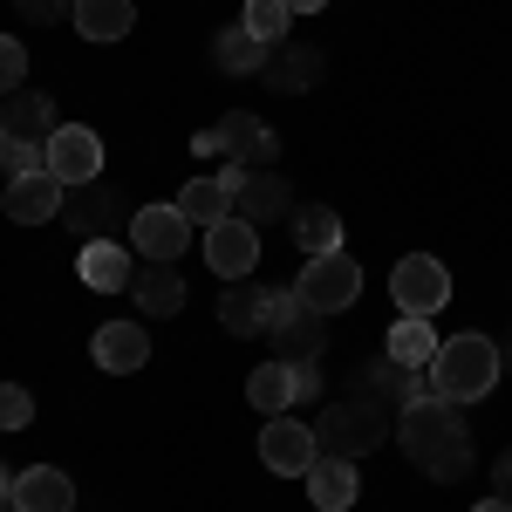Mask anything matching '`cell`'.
Masks as SVG:
<instances>
[{
	"mask_svg": "<svg viewBox=\"0 0 512 512\" xmlns=\"http://www.w3.org/2000/svg\"><path fill=\"white\" fill-rule=\"evenodd\" d=\"M403 424H396V437H403V451L424 465V458H437L444 444H458V437H472L465 431V403H451V396H424V403H403L396 410Z\"/></svg>",
	"mask_w": 512,
	"mask_h": 512,
	"instance_id": "obj_3",
	"label": "cell"
},
{
	"mask_svg": "<svg viewBox=\"0 0 512 512\" xmlns=\"http://www.w3.org/2000/svg\"><path fill=\"white\" fill-rule=\"evenodd\" d=\"M14 506L21 512H76V478L55 465H28L14 472Z\"/></svg>",
	"mask_w": 512,
	"mask_h": 512,
	"instance_id": "obj_18",
	"label": "cell"
},
{
	"mask_svg": "<svg viewBox=\"0 0 512 512\" xmlns=\"http://www.w3.org/2000/svg\"><path fill=\"white\" fill-rule=\"evenodd\" d=\"M294 246L315 260V253H342L349 239H342V212L335 205H301L294 212Z\"/></svg>",
	"mask_w": 512,
	"mask_h": 512,
	"instance_id": "obj_26",
	"label": "cell"
},
{
	"mask_svg": "<svg viewBox=\"0 0 512 512\" xmlns=\"http://www.w3.org/2000/svg\"><path fill=\"white\" fill-rule=\"evenodd\" d=\"M355 492H362L355 458H315V465H308V499H315L321 512H349Z\"/></svg>",
	"mask_w": 512,
	"mask_h": 512,
	"instance_id": "obj_21",
	"label": "cell"
},
{
	"mask_svg": "<svg viewBox=\"0 0 512 512\" xmlns=\"http://www.w3.org/2000/svg\"><path fill=\"white\" fill-rule=\"evenodd\" d=\"M14 7H21V21H28V28H55V21H69V14H76V0H14Z\"/></svg>",
	"mask_w": 512,
	"mask_h": 512,
	"instance_id": "obj_35",
	"label": "cell"
},
{
	"mask_svg": "<svg viewBox=\"0 0 512 512\" xmlns=\"http://www.w3.org/2000/svg\"><path fill=\"white\" fill-rule=\"evenodd\" d=\"M396 410L390 403H376V396H362V390H349V396H335L328 410L315 417V444H321V458H369L376 444H390V424Z\"/></svg>",
	"mask_w": 512,
	"mask_h": 512,
	"instance_id": "obj_1",
	"label": "cell"
},
{
	"mask_svg": "<svg viewBox=\"0 0 512 512\" xmlns=\"http://www.w3.org/2000/svg\"><path fill=\"white\" fill-rule=\"evenodd\" d=\"M205 267L219 280H253L260 267V226H246V219H219V226H205Z\"/></svg>",
	"mask_w": 512,
	"mask_h": 512,
	"instance_id": "obj_10",
	"label": "cell"
},
{
	"mask_svg": "<svg viewBox=\"0 0 512 512\" xmlns=\"http://www.w3.org/2000/svg\"><path fill=\"white\" fill-rule=\"evenodd\" d=\"M192 233L198 226L178 212V198H171V205H137V212H130V246H137L144 260H185Z\"/></svg>",
	"mask_w": 512,
	"mask_h": 512,
	"instance_id": "obj_7",
	"label": "cell"
},
{
	"mask_svg": "<svg viewBox=\"0 0 512 512\" xmlns=\"http://www.w3.org/2000/svg\"><path fill=\"white\" fill-rule=\"evenodd\" d=\"M390 294H396V315H437L451 301V267L437 253H403L390 267Z\"/></svg>",
	"mask_w": 512,
	"mask_h": 512,
	"instance_id": "obj_5",
	"label": "cell"
},
{
	"mask_svg": "<svg viewBox=\"0 0 512 512\" xmlns=\"http://www.w3.org/2000/svg\"><path fill=\"white\" fill-rule=\"evenodd\" d=\"M246 403H253L260 417H287V410H294V369H287V362H260V369L246 376Z\"/></svg>",
	"mask_w": 512,
	"mask_h": 512,
	"instance_id": "obj_27",
	"label": "cell"
},
{
	"mask_svg": "<svg viewBox=\"0 0 512 512\" xmlns=\"http://www.w3.org/2000/svg\"><path fill=\"white\" fill-rule=\"evenodd\" d=\"M137 28V7L130 0H76V35L82 41H123Z\"/></svg>",
	"mask_w": 512,
	"mask_h": 512,
	"instance_id": "obj_24",
	"label": "cell"
},
{
	"mask_svg": "<svg viewBox=\"0 0 512 512\" xmlns=\"http://www.w3.org/2000/svg\"><path fill=\"white\" fill-rule=\"evenodd\" d=\"M472 512H512V506H506V499H499V492H492V499H478Z\"/></svg>",
	"mask_w": 512,
	"mask_h": 512,
	"instance_id": "obj_40",
	"label": "cell"
},
{
	"mask_svg": "<svg viewBox=\"0 0 512 512\" xmlns=\"http://www.w3.org/2000/svg\"><path fill=\"white\" fill-rule=\"evenodd\" d=\"M192 151H198V158H219V130H212V123H205V130L192 137Z\"/></svg>",
	"mask_w": 512,
	"mask_h": 512,
	"instance_id": "obj_38",
	"label": "cell"
},
{
	"mask_svg": "<svg viewBox=\"0 0 512 512\" xmlns=\"http://www.w3.org/2000/svg\"><path fill=\"white\" fill-rule=\"evenodd\" d=\"M48 178H62L69 192H76V185H96V178H103V137H96L89 123H62V130L48 137Z\"/></svg>",
	"mask_w": 512,
	"mask_h": 512,
	"instance_id": "obj_8",
	"label": "cell"
},
{
	"mask_svg": "<svg viewBox=\"0 0 512 512\" xmlns=\"http://www.w3.org/2000/svg\"><path fill=\"white\" fill-rule=\"evenodd\" d=\"M82 280H89V287H96V294H123V287H130V253H123L117 239H82Z\"/></svg>",
	"mask_w": 512,
	"mask_h": 512,
	"instance_id": "obj_23",
	"label": "cell"
},
{
	"mask_svg": "<svg viewBox=\"0 0 512 512\" xmlns=\"http://www.w3.org/2000/svg\"><path fill=\"white\" fill-rule=\"evenodd\" d=\"M499 355H506V369H512V335H506V349H499Z\"/></svg>",
	"mask_w": 512,
	"mask_h": 512,
	"instance_id": "obj_42",
	"label": "cell"
},
{
	"mask_svg": "<svg viewBox=\"0 0 512 512\" xmlns=\"http://www.w3.org/2000/svg\"><path fill=\"white\" fill-rule=\"evenodd\" d=\"M62 219H69L76 239H117V226H130V205L96 178V185H76V192L62 198Z\"/></svg>",
	"mask_w": 512,
	"mask_h": 512,
	"instance_id": "obj_11",
	"label": "cell"
},
{
	"mask_svg": "<svg viewBox=\"0 0 512 512\" xmlns=\"http://www.w3.org/2000/svg\"><path fill=\"white\" fill-rule=\"evenodd\" d=\"M267 342L280 349V362H321V349H328V315H315L301 294H287V308H280Z\"/></svg>",
	"mask_w": 512,
	"mask_h": 512,
	"instance_id": "obj_12",
	"label": "cell"
},
{
	"mask_svg": "<svg viewBox=\"0 0 512 512\" xmlns=\"http://www.w3.org/2000/svg\"><path fill=\"white\" fill-rule=\"evenodd\" d=\"M0 171H7V185H14V178H41V171H48V144H7Z\"/></svg>",
	"mask_w": 512,
	"mask_h": 512,
	"instance_id": "obj_33",
	"label": "cell"
},
{
	"mask_svg": "<svg viewBox=\"0 0 512 512\" xmlns=\"http://www.w3.org/2000/svg\"><path fill=\"white\" fill-rule=\"evenodd\" d=\"M14 89H28V48L0 35V96H14Z\"/></svg>",
	"mask_w": 512,
	"mask_h": 512,
	"instance_id": "obj_34",
	"label": "cell"
},
{
	"mask_svg": "<svg viewBox=\"0 0 512 512\" xmlns=\"http://www.w3.org/2000/svg\"><path fill=\"white\" fill-rule=\"evenodd\" d=\"M294 294H301L315 315H342L355 294H362V267L349 260V246H342V253H315V260L294 274Z\"/></svg>",
	"mask_w": 512,
	"mask_h": 512,
	"instance_id": "obj_4",
	"label": "cell"
},
{
	"mask_svg": "<svg viewBox=\"0 0 512 512\" xmlns=\"http://www.w3.org/2000/svg\"><path fill=\"white\" fill-rule=\"evenodd\" d=\"M178 212H185L198 233H205V226L233 219V185H226L219 171H212V178H192V185H185V198H178Z\"/></svg>",
	"mask_w": 512,
	"mask_h": 512,
	"instance_id": "obj_25",
	"label": "cell"
},
{
	"mask_svg": "<svg viewBox=\"0 0 512 512\" xmlns=\"http://www.w3.org/2000/svg\"><path fill=\"white\" fill-rule=\"evenodd\" d=\"M0 130H7V144H48L62 123H55V96H41V89H14V96H0Z\"/></svg>",
	"mask_w": 512,
	"mask_h": 512,
	"instance_id": "obj_15",
	"label": "cell"
},
{
	"mask_svg": "<svg viewBox=\"0 0 512 512\" xmlns=\"http://www.w3.org/2000/svg\"><path fill=\"white\" fill-rule=\"evenodd\" d=\"M62 198H69V185L41 171V178H14L7 198H0V212H7L14 226H48V219H62Z\"/></svg>",
	"mask_w": 512,
	"mask_h": 512,
	"instance_id": "obj_17",
	"label": "cell"
},
{
	"mask_svg": "<svg viewBox=\"0 0 512 512\" xmlns=\"http://www.w3.org/2000/svg\"><path fill=\"white\" fill-rule=\"evenodd\" d=\"M0 158H7V130H0Z\"/></svg>",
	"mask_w": 512,
	"mask_h": 512,
	"instance_id": "obj_43",
	"label": "cell"
},
{
	"mask_svg": "<svg viewBox=\"0 0 512 512\" xmlns=\"http://www.w3.org/2000/svg\"><path fill=\"white\" fill-rule=\"evenodd\" d=\"M390 355L403 362V369H431V362H437V328H431V315H396Z\"/></svg>",
	"mask_w": 512,
	"mask_h": 512,
	"instance_id": "obj_28",
	"label": "cell"
},
{
	"mask_svg": "<svg viewBox=\"0 0 512 512\" xmlns=\"http://www.w3.org/2000/svg\"><path fill=\"white\" fill-rule=\"evenodd\" d=\"M294 287H260V280H226L219 294V328L226 335H274L280 308H287Z\"/></svg>",
	"mask_w": 512,
	"mask_h": 512,
	"instance_id": "obj_6",
	"label": "cell"
},
{
	"mask_svg": "<svg viewBox=\"0 0 512 512\" xmlns=\"http://www.w3.org/2000/svg\"><path fill=\"white\" fill-rule=\"evenodd\" d=\"M239 21L267 41V48H280V41L294 35V7H287V0H246V14H239Z\"/></svg>",
	"mask_w": 512,
	"mask_h": 512,
	"instance_id": "obj_30",
	"label": "cell"
},
{
	"mask_svg": "<svg viewBox=\"0 0 512 512\" xmlns=\"http://www.w3.org/2000/svg\"><path fill=\"white\" fill-rule=\"evenodd\" d=\"M89 355H96L103 376H137V369L151 362V335H144L137 321H103L96 342H89Z\"/></svg>",
	"mask_w": 512,
	"mask_h": 512,
	"instance_id": "obj_16",
	"label": "cell"
},
{
	"mask_svg": "<svg viewBox=\"0 0 512 512\" xmlns=\"http://www.w3.org/2000/svg\"><path fill=\"white\" fill-rule=\"evenodd\" d=\"M287 7H294V14H321L328 0H287Z\"/></svg>",
	"mask_w": 512,
	"mask_h": 512,
	"instance_id": "obj_41",
	"label": "cell"
},
{
	"mask_svg": "<svg viewBox=\"0 0 512 512\" xmlns=\"http://www.w3.org/2000/svg\"><path fill=\"white\" fill-rule=\"evenodd\" d=\"M424 472L437 485H458V478H472V437H458V444H444L437 458H424Z\"/></svg>",
	"mask_w": 512,
	"mask_h": 512,
	"instance_id": "obj_31",
	"label": "cell"
},
{
	"mask_svg": "<svg viewBox=\"0 0 512 512\" xmlns=\"http://www.w3.org/2000/svg\"><path fill=\"white\" fill-rule=\"evenodd\" d=\"M212 130H219V158L246 164V171H267V164L280 158V137H274L260 117H253V110H233V117L212 123Z\"/></svg>",
	"mask_w": 512,
	"mask_h": 512,
	"instance_id": "obj_13",
	"label": "cell"
},
{
	"mask_svg": "<svg viewBox=\"0 0 512 512\" xmlns=\"http://www.w3.org/2000/svg\"><path fill=\"white\" fill-rule=\"evenodd\" d=\"M287 369H294V403H315L321 396V369L315 362H287Z\"/></svg>",
	"mask_w": 512,
	"mask_h": 512,
	"instance_id": "obj_36",
	"label": "cell"
},
{
	"mask_svg": "<svg viewBox=\"0 0 512 512\" xmlns=\"http://www.w3.org/2000/svg\"><path fill=\"white\" fill-rule=\"evenodd\" d=\"M267 89L274 96H301V89H315L321 76H328V55H321L315 41H280L274 55H267Z\"/></svg>",
	"mask_w": 512,
	"mask_h": 512,
	"instance_id": "obj_14",
	"label": "cell"
},
{
	"mask_svg": "<svg viewBox=\"0 0 512 512\" xmlns=\"http://www.w3.org/2000/svg\"><path fill=\"white\" fill-rule=\"evenodd\" d=\"M355 390H362V396H376V403H390V410H396V403H403V362H396L390 349H383V355H369V362L355 369Z\"/></svg>",
	"mask_w": 512,
	"mask_h": 512,
	"instance_id": "obj_29",
	"label": "cell"
},
{
	"mask_svg": "<svg viewBox=\"0 0 512 512\" xmlns=\"http://www.w3.org/2000/svg\"><path fill=\"white\" fill-rule=\"evenodd\" d=\"M0 512H21V506H0Z\"/></svg>",
	"mask_w": 512,
	"mask_h": 512,
	"instance_id": "obj_44",
	"label": "cell"
},
{
	"mask_svg": "<svg viewBox=\"0 0 512 512\" xmlns=\"http://www.w3.org/2000/svg\"><path fill=\"white\" fill-rule=\"evenodd\" d=\"M321 458L315 444V424H294V410L287 417H267V431H260V465L280 478H308V465Z\"/></svg>",
	"mask_w": 512,
	"mask_h": 512,
	"instance_id": "obj_9",
	"label": "cell"
},
{
	"mask_svg": "<svg viewBox=\"0 0 512 512\" xmlns=\"http://www.w3.org/2000/svg\"><path fill=\"white\" fill-rule=\"evenodd\" d=\"M130 294H137L144 315H185V274H178V260H144L137 280H130Z\"/></svg>",
	"mask_w": 512,
	"mask_h": 512,
	"instance_id": "obj_20",
	"label": "cell"
},
{
	"mask_svg": "<svg viewBox=\"0 0 512 512\" xmlns=\"http://www.w3.org/2000/svg\"><path fill=\"white\" fill-rule=\"evenodd\" d=\"M437 396H451V403H478V396L499 390V376H506V355L492 335H451V342H437Z\"/></svg>",
	"mask_w": 512,
	"mask_h": 512,
	"instance_id": "obj_2",
	"label": "cell"
},
{
	"mask_svg": "<svg viewBox=\"0 0 512 512\" xmlns=\"http://www.w3.org/2000/svg\"><path fill=\"white\" fill-rule=\"evenodd\" d=\"M233 212L246 219V226H274V219H287V212H294V192H287V178H280V171H246Z\"/></svg>",
	"mask_w": 512,
	"mask_h": 512,
	"instance_id": "obj_19",
	"label": "cell"
},
{
	"mask_svg": "<svg viewBox=\"0 0 512 512\" xmlns=\"http://www.w3.org/2000/svg\"><path fill=\"white\" fill-rule=\"evenodd\" d=\"M0 506H14V472L0 465Z\"/></svg>",
	"mask_w": 512,
	"mask_h": 512,
	"instance_id": "obj_39",
	"label": "cell"
},
{
	"mask_svg": "<svg viewBox=\"0 0 512 512\" xmlns=\"http://www.w3.org/2000/svg\"><path fill=\"white\" fill-rule=\"evenodd\" d=\"M492 492H499V499H506V506H512V451H506V458H499V465H492Z\"/></svg>",
	"mask_w": 512,
	"mask_h": 512,
	"instance_id": "obj_37",
	"label": "cell"
},
{
	"mask_svg": "<svg viewBox=\"0 0 512 512\" xmlns=\"http://www.w3.org/2000/svg\"><path fill=\"white\" fill-rule=\"evenodd\" d=\"M35 424V396L21 383H0V431H28Z\"/></svg>",
	"mask_w": 512,
	"mask_h": 512,
	"instance_id": "obj_32",
	"label": "cell"
},
{
	"mask_svg": "<svg viewBox=\"0 0 512 512\" xmlns=\"http://www.w3.org/2000/svg\"><path fill=\"white\" fill-rule=\"evenodd\" d=\"M267 55H274V48L253 35L246 21H233V28H219V35H212V62H219L226 76H260V69H267Z\"/></svg>",
	"mask_w": 512,
	"mask_h": 512,
	"instance_id": "obj_22",
	"label": "cell"
}]
</instances>
